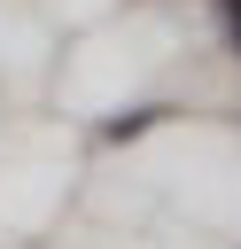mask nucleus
<instances>
[{
    "mask_svg": "<svg viewBox=\"0 0 241 249\" xmlns=\"http://www.w3.org/2000/svg\"><path fill=\"white\" fill-rule=\"evenodd\" d=\"M233 39H241V0H233Z\"/></svg>",
    "mask_w": 241,
    "mask_h": 249,
    "instance_id": "f257e3e1",
    "label": "nucleus"
}]
</instances>
